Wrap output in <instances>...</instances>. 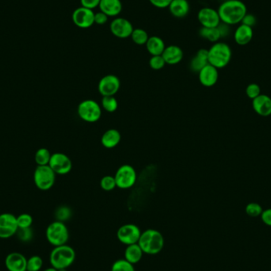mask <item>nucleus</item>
<instances>
[{"label":"nucleus","mask_w":271,"mask_h":271,"mask_svg":"<svg viewBox=\"0 0 271 271\" xmlns=\"http://www.w3.org/2000/svg\"><path fill=\"white\" fill-rule=\"evenodd\" d=\"M217 12L221 23L233 26L241 23L247 9L240 0H225L220 4Z\"/></svg>","instance_id":"1"},{"label":"nucleus","mask_w":271,"mask_h":271,"mask_svg":"<svg viewBox=\"0 0 271 271\" xmlns=\"http://www.w3.org/2000/svg\"><path fill=\"white\" fill-rule=\"evenodd\" d=\"M138 245L144 254L155 255L159 254L164 246V238L161 232L156 229L145 230L141 232Z\"/></svg>","instance_id":"2"},{"label":"nucleus","mask_w":271,"mask_h":271,"mask_svg":"<svg viewBox=\"0 0 271 271\" xmlns=\"http://www.w3.org/2000/svg\"><path fill=\"white\" fill-rule=\"evenodd\" d=\"M76 259L74 249L69 245L55 246L50 254V263L53 267L58 269H66Z\"/></svg>","instance_id":"3"},{"label":"nucleus","mask_w":271,"mask_h":271,"mask_svg":"<svg viewBox=\"0 0 271 271\" xmlns=\"http://www.w3.org/2000/svg\"><path fill=\"white\" fill-rule=\"evenodd\" d=\"M231 58V48L224 42H216L208 50L209 64L216 69H223L227 66Z\"/></svg>","instance_id":"4"},{"label":"nucleus","mask_w":271,"mask_h":271,"mask_svg":"<svg viewBox=\"0 0 271 271\" xmlns=\"http://www.w3.org/2000/svg\"><path fill=\"white\" fill-rule=\"evenodd\" d=\"M46 237L48 241L53 246L65 245L69 239V229L64 222L57 220L48 226Z\"/></svg>","instance_id":"5"},{"label":"nucleus","mask_w":271,"mask_h":271,"mask_svg":"<svg viewBox=\"0 0 271 271\" xmlns=\"http://www.w3.org/2000/svg\"><path fill=\"white\" fill-rule=\"evenodd\" d=\"M77 113L79 117L84 122L94 123L100 119L102 107L95 100L87 99L79 104Z\"/></svg>","instance_id":"6"},{"label":"nucleus","mask_w":271,"mask_h":271,"mask_svg":"<svg viewBox=\"0 0 271 271\" xmlns=\"http://www.w3.org/2000/svg\"><path fill=\"white\" fill-rule=\"evenodd\" d=\"M34 181L39 190H50L55 183V172L49 165L38 166L34 174Z\"/></svg>","instance_id":"7"},{"label":"nucleus","mask_w":271,"mask_h":271,"mask_svg":"<svg viewBox=\"0 0 271 271\" xmlns=\"http://www.w3.org/2000/svg\"><path fill=\"white\" fill-rule=\"evenodd\" d=\"M114 178L117 187L122 190H127L134 186L137 182V171L132 166L125 164L117 170Z\"/></svg>","instance_id":"8"},{"label":"nucleus","mask_w":271,"mask_h":271,"mask_svg":"<svg viewBox=\"0 0 271 271\" xmlns=\"http://www.w3.org/2000/svg\"><path fill=\"white\" fill-rule=\"evenodd\" d=\"M141 231L136 224H126L121 226L117 232L118 240L123 244L132 245L138 243Z\"/></svg>","instance_id":"9"},{"label":"nucleus","mask_w":271,"mask_h":271,"mask_svg":"<svg viewBox=\"0 0 271 271\" xmlns=\"http://www.w3.org/2000/svg\"><path fill=\"white\" fill-rule=\"evenodd\" d=\"M49 166L56 175H65L69 174L72 169V162L69 156L61 152L52 154Z\"/></svg>","instance_id":"10"},{"label":"nucleus","mask_w":271,"mask_h":271,"mask_svg":"<svg viewBox=\"0 0 271 271\" xmlns=\"http://www.w3.org/2000/svg\"><path fill=\"white\" fill-rule=\"evenodd\" d=\"M72 21L79 28L88 29L95 24V13L93 10L80 7L72 14Z\"/></svg>","instance_id":"11"},{"label":"nucleus","mask_w":271,"mask_h":271,"mask_svg":"<svg viewBox=\"0 0 271 271\" xmlns=\"http://www.w3.org/2000/svg\"><path fill=\"white\" fill-rule=\"evenodd\" d=\"M18 229L17 216L8 212L0 214V238L8 239L16 234Z\"/></svg>","instance_id":"12"},{"label":"nucleus","mask_w":271,"mask_h":271,"mask_svg":"<svg viewBox=\"0 0 271 271\" xmlns=\"http://www.w3.org/2000/svg\"><path fill=\"white\" fill-rule=\"evenodd\" d=\"M121 87V82L118 76L107 75L101 79L98 88L99 93L105 96H114L118 93Z\"/></svg>","instance_id":"13"},{"label":"nucleus","mask_w":271,"mask_h":271,"mask_svg":"<svg viewBox=\"0 0 271 271\" xmlns=\"http://www.w3.org/2000/svg\"><path fill=\"white\" fill-rule=\"evenodd\" d=\"M110 28L113 35L121 39L129 38L134 30L132 23L124 18L114 19L110 23Z\"/></svg>","instance_id":"14"},{"label":"nucleus","mask_w":271,"mask_h":271,"mask_svg":"<svg viewBox=\"0 0 271 271\" xmlns=\"http://www.w3.org/2000/svg\"><path fill=\"white\" fill-rule=\"evenodd\" d=\"M197 19L201 27L206 28H215L221 23L218 12L210 8H204L200 10L197 14Z\"/></svg>","instance_id":"15"},{"label":"nucleus","mask_w":271,"mask_h":271,"mask_svg":"<svg viewBox=\"0 0 271 271\" xmlns=\"http://www.w3.org/2000/svg\"><path fill=\"white\" fill-rule=\"evenodd\" d=\"M198 77L201 85L206 88H211L218 80V69L209 64L198 72Z\"/></svg>","instance_id":"16"},{"label":"nucleus","mask_w":271,"mask_h":271,"mask_svg":"<svg viewBox=\"0 0 271 271\" xmlns=\"http://www.w3.org/2000/svg\"><path fill=\"white\" fill-rule=\"evenodd\" d=\"M5 264L9 271H27V259L21 253L12 252L8 254Z\"/></svg>","instance_id":"17"},{"label":"nucleus","mask_w":271,"mask_h":271,"mask_svg":"<svg viewBox=\"0 0 271 271\" xmlns=\"http://www.w3.org/2000/svg\"><path fill=\"white\" fill-rule=\"evenodd\" d=\"M252 106L258 115L267 117L271 114V99L267 95H260L253 99Z\"/></svg>","instance_id":"18"},{"label":"nucleus","mask_w":271,"mask_h":271,"mask_svg":"<svg viewBox=\"0 0 271 271\" xmlns=\"http://www.w3.org/2000/svg\"><path fill=\"white\" fill-rule=\"evenodd\" d=\"M253 36H254L253 28L243 24H240L237 27L234 33V39L236 44L239 46H243L249 44L252 40Z\"/></svg>","instance_id":"19"},{"label":"nucleus","mask_w":271,"mask_h":271,"mask_svg":"<svg viewBox=\"0 0 271 271\" xmlns=\"http://www.w3.org/2000/svg\"><path fill=\"white\" fill-rule=\"evenodd\" d=\"M100 12L106 14L109 17H116L122 11L121 0H101L99 4Z\"/></svg>","instance_id":"20"},{"label":"nucleus","mask_w":271,"mask_h":271,"mask_svg":"<svg viewBox=\"0 0 271 271\" xmlns=\"http://www.w3.org/2000/svg\"><path fill=\"white\" fill-rule=\"evenodd\" d=\"M162 57L167 65H175L182 61L183 58V52L178 46H169L165 48Z\"/></svg>","instance_id":"21"},{"label":"nucleus","mask_w":271,"mask_h":271,"mask_svg":"<svg viewBox=\"0 0 271 271\" xmlns=\"http://www.w3.org/2000/svg\"><path fill=\"white\" fill-rule=\"evenodd\" d=\"M169 11L174 17L182 19L190 12V4L187 0H172Z\"/></svg>","instance_id":"22"},{"label":"nucleus","mask_w":271,"mask_h":271,"mask_svg":"<svg viewBox=\"0 0 271 271\" xmlns=\"http://www.w3.org/2000/svg\"><path fill=\"white\" fill-rule=\"evenodd\" d=\"M207 65H209L208 50L201 49L198 50L196 55L192 58L190 63V68L193 72L198 73Z\"/></svg>","instance_id":"23"},{"label":"nucleus","mask_w":271,"mask_h":271,"mask_svg":"<svg viewBox=\"0 0 271 271\" xmlns=\"http://www.w3.org/2000/svg\"><path fill=\"white\" fill-rule=\"evenodd\" d=\"M121 133L115 129L106 130L101 138V143L106 148H114L118 146L121 141Z\"/></svg>","instance_id":"24"},{"label":"nucleus","mask_w":271,"mask_h":271,"mask_svg":"<svg viewBox=\"0 0 271 271\" xmlns=\"http://www.w3.org/2000/svg\"><path fill=\"white\" fill-rule=\"evenodd\" d=\"M145 46L148 53L152 56L162 55L166 48L163 39L157 36L149 37Z\"/></svg>","instance_id":"25"},{"label":"nucleus","mask_w":271,"mask_h":271,"mask_svg":"<svg viewBox=\"0 0 271 271\" xmlns=\"http://www.w3.org/2000/svg\"><path fill=\"white\" fill-rule=\"evenodd\" d=\"M143 254L144 252L138 243L129 245L125 250V259L134 265L142 259Z\"/></svg>","instance_id":"26"},{"label":"nucleus","mask_w":271,"mask_h":271,"mask_svg":"<svg viewBox=\"0 0 271 271\" xmlns=\"http://www.w3.org/2000/svg\"><path fill=\"white\" fill-rule=\"evenodd\" d=\"M199 35L201 38H204L205 40L210 42H214V43L218 42L219 39L221 38L220 31L217 27H215V28L201 27L200 29Z\"/></svg>","instance_id":"27"},{"label":"nucleus","mask_w":271,"mask_h":271,"mask_svg":"<svg viewBox=\"0 0 271 271\" xmlns=\"http://www.w3.org/2000/svg\"><path fill=\"white\" fill-rule=\"evenodd\" d=\"M52 154L47 148H42L38 149L35 153V160L38 166L49 165Z\"/></svg>","instance_id":"28"},{"label":"nucleus","mask_w":271,"mask_h":271,"mask_svg":"<svg viewBox=\"0 0 271 271\" xmlns=\"http://www.w3.org/2000/svg\"><path fill=\"white\" fill-rule=\"evenodd\" d=\"M130 37H131L132 40H133L135 44L138 45V46L146 45L148 38H149L148 33L143 29L140 28L134 29Z\"/></svg>","instance_id":"29"},{"label":"nucleus","mask_w":271,"mask_h":271,"mask_svg":"<svg viewBox=\"0 0 271 271\" xmlns=\"http://www.w3.org/2000/svg\"><path fill=\"white\" fill-rule=\"evenodd\" d=\"M102 107L106 112L114 113L118 110V103L114 96H105L102 99Z\"/></svg>","instance_id":"30"},{"label":"nucleus","mask_w":271,"mask_h":271,"mask_svg":"<svg viewBox=\"0 0 271 271\" xmlns=\"http://www.w3.org/2000/svg\"><path fill=\"white\" fill-rule=\"evenodd\" d=\"M111 271H135V269L133 264L128 262L125 258H121L114 262Z\"/></svg>","instance_id":"31"},{"label":"nucleus","mask_w":271,"mask_h":271,"mask_svg":"<svg viewBox=\"0 0 271 271\" xmlns=\"http://www.w3.org/2000/svg\"><path fill=\"white\" fill-rule=\"evenodd\" d=\"M43 265V260L40 256H32L27 259V271H39Z\"/></svg>","instance_id":"32"},{"label":"nucleus","mask_w":271,"mask_h":271,"mask_svg":"<svg viewBox=\"0 0 271 271\" xmlns=\"http://www.w3.org/2000/svg\"><path fill=\"white\" fill-rule=\"evenodd\" d=\"M100 186L105 191H111L114 188L117 187L115 178L114 176L106 175L101 179Z\"/></svg>","instance_id":"33"},{"label":"nucleus","mask_w":271,"mask_h":271,"mask_svg":"<svg viewBox=\"0 0 271 271\" xmlns=\"http://www.w3.org/2000/svg\"><path fill=\"white\" fill-rule=\"evenodd\" d=\"M262 209L261 205L258 203L251 202L249 203L248 205L246 207V214L251 217H257V216H261L262 212Z\"/></svg>","instance_id":"34"},{"label":"nucleus","mask_w":271,"mask_h":271,"mask_svg":"<svg viewBox=\"0 0 271 271\" xmlns=\"http://www.w3.org/2000/svg\"><path fill=\"white\" fill-rule=\"evenodd\" d=\"M17 224L19 228L31 227L33 224V217L28 213H23L17 216Z\"/></svg>","instance_id":"35"},{"label":"nucleus","mask_w":271,"mask_h":271,"mask_svg":"<svg viewBox=\"0 0 271 271\" xmlns=\"http://www.w3.org/2000/svg\"><path fill=\"white\" fill-rule=\"evenodd\" d=\"M166 62L162 55L152 56L149 61V65L153 70H160L165 66Z\"/></svg>","instance_id":"36"},{"label":"nucleus","mask_w":271,"mask_h":271,"mask_svg":"<svg viewBox=\"0 0 271 271\" xmlns=\"http://www.w3.org/2000/svg\"><path fill=\"white\" fill-rule=\"evenodd\" d=\"M71 216H72V211L69 207H60L59 209H57L56 212V217L59 221L64 222L65 220H68L70 218Z\"/></svg>","instance_id":"37"},{"label":"nucleus","mask_w":271,"mask_h":271,"mask_svg":"<svg viewBox=\"0 0 271 271\" xmlns=\"http://www.w3.org/2000/svg\"><path fill=\"white\" fill-rule=\"evenodd\" d=\"M16 234H17L19 239L23 242H28V241L31 240L33 238V231L31 227L19 228Z\"/></svg>","instance_id":"38"},{"label":"nucleus","mask_w":271,"mask_h":271,"mask_svg":"<svg viewBox=\"0 0 271 271\" xmlns=\"http://www.w3.org/2000/svg\"><path fill=\"white\" fill-rule=\"evenodd\" d=\"M261 88L259 86L256 84H250L247 86L246 89V94L249 99H254L255 98L261 95Z\"/></svg>","instance_id":"39"},{"label":"nucleus","mask_w":271,"mask_h":271,"mask_svg":"<svg viewBox=\"0 0 271 271\" xmlns=\"http://www.w3.org/2000/svg\"><path fill=\"white\" fill-rule=\"evenodd\" d=\"M256 23H257V19H256L255 16L252 14L246 13V16L243 17V20L241 22V24L253 28L256 25Z\"/></svg>","instance_id":"40"},{"label":"nucleus","mask_w":271,"mask_h":271,"mask_svg":"<svg viewBox=\"0 0 271 271\" xmlns=\"http://www.w3.org/2000/svg\"><path fill=\"white\" fill-rule=\"evenodd\" d=\"M101 0H80L81 7L93 10L99 7Z\"/></svg>","instance_id":"41"},{"label":"nucleus","mask_w":271,"mask_h":271,"mask_svg":"<svg viewBox=\"0 0 271 271\" xmlns=\"http://www.w3.org/2000/svg\"><path fill=\"white\" fill-rule=\"evenodd\" d=\"M149 1L155 8L164 9L169 8L172 0H149Z\"/></svg>","instance_id":"42"},{"label":"nucleus","mask_w":271,"mask_h":271,"mask_svg":"<svg viewBox=\"0 0 271 271\" xmlns=\"http://www.w3.org/2000/svg\"><path fill=\"white\" fill-rule=\"evenodd\" d=\"M109 16H106L103 12H99L98 13H95V23L98 25H104L108 22Z\"/></svg>","instance_id":"43"},{"label":"nucleus","mask_w":271,"mask_h":271,"mask_svg":"<svg viewBox=\"0 0 271 271\" xmlns=\"http://www.w3.org/2000/svg\"><path fill=\"white\" fill-rule=\"evenodd\" d=\"M261 218L264 224L268 226H271V209H265L262 211L261 214Z\"/></svg>","instance_id":"44"},{"label":"nucleus","mask_w":271,"mask_h":271,"mask_svg":"<svg viewBox=\"0 0 271 271\" xmlns=\"http://www.w3.org/2000/svg\"><path fill=\"white\" fill-rule=\"evenodd\" d=\"M219 31H220V37L224 38L229 35L230 26L227 25L225 23H220V25L217 27Z\"/></svg>","instance_id":"45"},{"label":"nucleus","mask_w":271,"mask_h":271,"mask_svg":"<svg viewBox=\"0 0 271 271\" xmlns=\"http://www.w3.org/2000/svg\"><path fill=\"white\" fill-rule=\"evenodd\" d=\"M44 271H59V270H58V269H56V268L53 267V266H52V267L48 268V269H45Z\"/></svg>","instance_id":"46"}]
</instances>
